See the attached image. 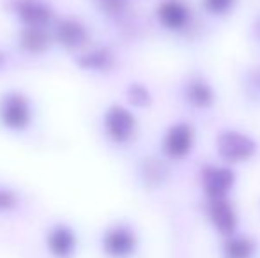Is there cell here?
<instances>
[{
    "label": "cell",
    "instance_id": "obj_22",
    "mask_svg": "<svg viewBox=\"0 0 260 258\" xmlns=\"http://www.w3.org/2000/svg\"><path fill=\"white\" fill-rule=\"evenodd\" d=\"M0 62H2V53H0Z\"/></svg>",
    "mask_w": 260,
    "mask_h": 258
},
{
    "label": "cell",
    "instance_id": "obj_13",
    "mask_svg": "<svg viewBox=\"0 0 260 258\" xmlns=\"http://www.w3.org/2000/svg\"><path fill=\"white\" fill-rule=\"evenodd\" d=\"M57 38L68 48H76V46H82L87 39V32L85 27L78 21H71L66 20L58 25L57 28Z\"/></svg>",
    "mask_w": 260,
    "mask_h": 258
},
{
    "label": "cell",
    "instance_id": "obj_15",
    "mask_svg": "<svg viewBox=\"0 0 260 258\" xmlns=\"http://www.w3.org/2000/svg\"><path fill=\"white\" fill-rule=\"evenodd\" d=\"M126 99L131 104V108H137V110H147L154 103V96H152L151 89L140 82H133L127 85Z\"/></svg>",
    "mask_w": 260,
    "mask_h": 258
},
{
    "label": "cell",
    "instance_id": "obj_6",
    "mask_svg": "<svg viewBox=\"0 0 260 258\" xmlns=\"http://www.w3.org/2000/svg\"><path fill=\"white\" fill-rule=\"evenodd\" d=\"M154 14L159 27L170 34L186 35L195 27V13L186 0H161Z\"/></svg>",
    "mask_w": 260,
    "mask_h": 258
},
{
    "label": "cell",
    "instance_id": "obj_18",
    "mask_svg": "<svg viewBox=\"0 0 260 258\" xmlns=\"http://www.w3.org/2000/svg\"><path fill=\"white\" fill-rule=\"evenodd\" d=\"M50 38L45 32V28H38V27H28L27 30L21 34V45L25 50L28 52H43V50L48 46Z\"/></svg>",
    "mask_w": 260,
    "mask_h": 258
},
{
    "label": "cell",
    "instance_id": "obj_21",
    "mask_svg": "<svg viewBox=\"0 0 260 258\" xmlns=\"http://www.w3.org/2000/svg\"><path fill=\"white\" fill-rule=\"evenodd\" d=\"M250 30H251V38H253V41L260 46V14H257V16L253 18Z\"/></svg>",
    "mask_w": 260,
    "mask_h": 258
},
{
    "label": "cell",
    "instance_id": "obj_19",
    "mask_svg": "<svg viewBox=\"0 0 260 258\" xmlns=\"http://www.w3.org/2000/svg\"><path fill=\"white\" fill-rule=\"evenodd\" d=\"M112 53L108 50H96V52L85 55V59L82 60V65L89 69H106L112 65Z\"/></svg>",
    "mask_w": 260,
    "mask_h": 258
},
{
    "label": "cell",
    "instance_id": "obj_20",
    "mask_svg": "<svg viewBox=\"0 0 260 258\" xmlns=\"http://www.w3.org/2000/svg\"><path fill=\"white\" fill-rule=\"evenodd\" d=\"M16 205H18V196L13 191L0 190V212L16 209Z\"/></svg>",
    "mask_w": 260,
    "mask_h": 258
},
{
    "label": "cell",
    "instance_id": "obj_10",
    "mask_svg": "<svg viewBox=\"0 0 260 258\" xmlns=\"http://www.w3.org/2000/svg\"><path fill=\"white\" fill-rule=\"evenodd\" d=\"M46 249L52 258H73L78 249L76 232L69 225H53L46 234Z\"/></svg>",
    "mask_w": 260,
    "mask_h": 258
},
{
    "label": "cell",
    "instance_id": "obj_11",
    "mask_svg": "<svg viewBox=\"0 0 260 258\" xmlns=\"http://www.w3.org/2000/svg\"><path fill=\"white\" fill-rule=\"evenodd\" d=\"M260 244L250 234L237 232L219 242V258H258Z\"/></svg>",
    "mask_w": 260,
    "mask_h": 258
},
{
    "label": "cell",
    "instance_id": "obj_17",
    "mask_svg": "<svg viewBox=\"0 0 260 258\" xmlns=\"http://www.w3.org/2000/svg\"><path fill=\"white\" fill-rule=\"evenodd\" d=\"M241 87H243V94L250 103L260 104V65L248 67L243 72Z\"/></svg>",
    "mask_w": 260,
    "mask_h": 258
},
{
    "label": "cell",
    "instance_id": "obj_1",
    "mask_svg": "<svg viewBox=\"0 0 260 258\" xmlns=\"http://www.w3.org/2000/svg\"><path fill=\"white\" fill-rule=\"evenodd\" d=\"M258 141L253 134L237 128H223L214 136V152L219 163L229 166L246 165L258 156Z\"/></svg>",
    "mask_w": 260,
    "mask_h": 258
},
{
    "label": "cell",
    "instance_id": "obj_14",
    "mask_svg": "<svg viewBox=\"0 0 260 258\" xmlns=\"http://www.w3.org/2000/svg\"><path fill=\"white\" fill-rule=\"evenodd\" d=\"M18 14L28 27L45 28V25L50 21V11L38 2H21L18 7Z\"/></svg>",
    "mask_w": 260,
    "mask_h": 258
},
{
    "label": "cell",
    "instance_id": "obj_5",
    "mask_svg": "<svg viewBox=\"0 0 260 258\" xmlns=\"http://www.w3.org/2000/svg\"><path fill=\"white\" fill-rule=\"evenodd\" d=\"M140 237L129 223H113L101 235V251L106 258H135Z\"/></svg>",
    "mask_w": 260,
    "mask_h": 258
},
{
    "label": "cell",
    "instance_id": "obj_12",
    "mask_svg": "<svg viewBox=\"0 0 260 258\" xmlns=\"http://www.w3.org/2000/svg\"><path fill=\"white\" fill-rule=\"evenodd\" d=\"M138 177H140L142 184L149 190H159L165 184L170 180L172 170H170V161L161 156H149V158L142 159V163L138 165Z\"/></svg>",
    "mask_w": 260,
    "mask_h": 258
},
{
    "label": "cell",
    "instance_id": "obj_9",
    "mask_svg": "<svg viewBox=\"0 0 260 258\" xmlns=\"http://www.w3.org/2000/svg\"><path fill=\"white\" fill-rule=\"evenodd\" d=\"M32 110L28 99L20 92H9L0 101V121L6 128L20 131L30 124Z\"/></svg>",
    "mask_w": 260,
    "mask_h": 258
},
{
    "label": "cell",
    "instance_id": "obj_4",
    "mask_svg": "<svg viewBox=\"0 0 260 258\" xmlns=\"http://www.w3.org/2000/svg\"><path fill=\"white\" fill-rule=\"evenodd\" d=\"M199 184L204 200L229 198L237 186V172L225 163H206L200 166Z\"/></svg>",
    "mask_w": 260,
    "mask_h": 258
},
{
    "label": "cell",
    "instance_id": "obj_3",
    "mask_svg": "<svg viewBox=\"0 0 260 258\" xmlns=\"http://www.w3.org/2000/svg\"><path fill=\"white\" fill-rule=\"evenodd\" d=\"M179 96H181L184 106L197 114L211 112L218 104V90L214 89L211 80L199 71L188 72L182 78L181 87H179Z\"/></svg>",
    "mask_w": 260,
    "mask_h": 258
},
{
    "label": "cell",
    "instance_id": "obj_8",
    "mask_svg": "<svg viewBox=\"0 0 260 258\" xmlns=\"http://www.w3.org/2000/svg\"><path fill=\"white\" fill-rule=\"evenodd\" d=\"M204 214L207 223L219 237H229L239 232V212L232 196L229 198L204 200Z\"/></svg>",
    "mask_w": 260,
    "mask_h": 258
},
{
    "label": "cell",
    "instance_id": "obj_7",
    "mask_svg": "<svg viewBox=\"0 0 260 258\" xmlns=\"http://www.w3.org/2000/svg\"><path fill=\"white\" fill-rule=\"evenodd\" d=\"M105 134L112 143L127 145L138 134V119L135 112L122 104H112L103 117Z\"/></svg>",
    "mask_w": 260,
    "mask_h": 258
},
{
    "label": "cell",
    "instance_id": "obj_16",
    "mask_svg": "<svg viewBox=\"0 0 260 258\" xmlns=\"http://www.w3.org/2000/svg\"><path fill=\"white\" fill-rule=\"evenodd\" d=\"M239 6V0H200V9L204 14L214 20H223L234 14Z\"/></svg>",
    "mask_w": 260,
    "mask_h": 258
},
{
    "label": "cell",
    "instance_id": "obj_2",
    "mask_svg": "<svg viewBox=\"0 0 260 258\" xmlns=\"http://www.w3.org/2000/svg\"><path fill=\"white\" fill-rule=\"evenodd\" d=\"M197 147V129L186 119L175 121L165 129L161 136V156L170 163H182L193 154Z\"/></svg>",
    "mask_w": 260,
    "mask_h": 258
}]
</instances>
